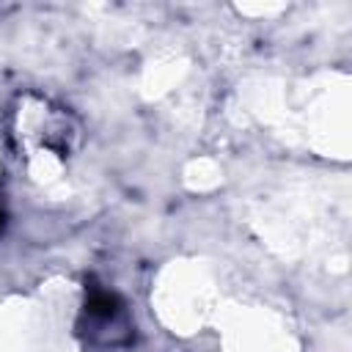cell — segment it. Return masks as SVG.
Instances as JSON below:
<instances>
[{"label":"cell","instance_id":"obj_1","mask_svg":"<svg viewBox=\"0 0 352 352\" xmlns=\"http://www.w3.org/2000/svg\"><path fill=\"white\" fill-rule=\"evenodd\" d=\"M0 226H3V209H0Z\"/></svg>","mask_w":352,"mask_h":352}]
</instances>
